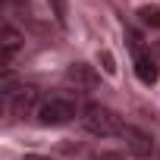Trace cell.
Returning a JSON list of instances; mask_svg holds the SVG:
<instances>
[{
	"mask_svg": "<svg viewBox=\"0 0 160 160\" xmlns=\"http://www.w3.org/2000/svg\"><path fill=\"white\" fill-rule=\"evenodd\" d=\"M82 126L98 138H116V135L122 138V132H126V122L104 104H88L82 110Z\"/></svg>",
	"mask_w": 160,
	"mask_h": 160,
	"instance_id": "6da1fadb",
	"label": "cell"
},
{
	"mask_svg": "<svg viewBox=\"0 0 160 160\" xmlns=\"http://www.w3.org/2000/svg\"><path fill=\"white\" fill-rule=\"evenodd\" d=\"M78 116V101L69 94H53L38 107V122L41 126H66Z\"/></svg>",
	"mask_w": 160,
	"mask_h": 160,
	"instance_id": "7a4b0ae2",
	"label": "cell"
},
{
	"mask_svg": "<svg viewBox=\"0 0 160 160\" xmlns=\"http://www.w3.org/2000/svg\"><path fill=\"white\" fill-rule=\"evenodd\" d=\"M122 138H126V148H129V154H135V157H141V160L154 154V138H151L148 132H141V129H135V126H126Z\"/></svg>",
	"mask_w": 160,
	"mask_h": 160,
	"instance_id": "3957f363",
	"label": "cell"
},
{
	"mask_svg": "<svg viewBox=\"0 0 160 160\" xmlns=\"http://www.w3.org/2000/svg\"><path fill=\"white\" fill-rule=\"evenodd\" d=\"M35 104H38V88H32V85H22V88L10 98L13 116H28V113L35 110Z\"/></svg>",
	"mask_w": 160,
	"mask_h": 160,
	"instance_id": "277c9868",
	"label": "cell"
},
{
	"mask_svg": "<svg viewBox=\"0 0 160 160\" xmlns=\"http://www.w3.org/2000/svg\"><path fill=\"white\" fill-rule=\"evenodd\" d=\"M66 78H69V82H75V88H94V85H98L94 69L85 66V63H72V66L66 69Z\"/></svg>",
	"mask_w": 160,
	"mask_h": 160,
	"instance_id": "5b68a950",
	"label": "cell"
},
{
	"mask_svg": "<svg viewBox=\"0 0 160 160\" xmlns=\"http://www.w3.org/2000/svg\"><path fill=\"white\" fill-rule=\"evenodd\" d=\"M135 75H138V82H144V85H154L157 82V63H154V57H148V53H141V50H135Z\"/></svg>",
	"mask_w": 160,
	"mask_h": 160,
	"instance_id": "8992f818",
	"label": "cell"
},
{
	"mask_svg": "<svg viewBox=\"0 0 160 160\" xmlns=\"http://www.w3.org/2000/svg\"><path fill=\"white\" fill-rule=\"evenodd\" d=\"M19 47H22V35H19L13 25H3V63H7V66L16 60Z\"/></svg>",
	"mask_w": 160,
	"mask_h": 160,
	"instance_id": "52a82bcc",
	"label": "cell"
},
{
	"mask_svg": "<svg viewBox=\"0 0 160 160\" xmlns=\"http://www.w3.org/2000/svg\"><path fill=\"white\" fill-rule=\"evenodd\" d=\"M138 16H141V22H144V25L160 28V7H141V10H138Z\"/></svg>",
	"mask_w": 160,
	"mask_h": 160,
	"instance_id": "ba28073f",
	"label": "cell"
},
{
	"mask_svg": "<svg viewBox=\"0 0 160 160\" xmlns=\"http://www.w3.org/2000/svg\"><path fill=\"white\" fill-rule=\"evenodd\" d=\"M101 60H104V72H116V66H113V57H110V50H104V53H101Z\"/></svg>",
	"mask_w": 160,
	"mask_h": 160,
	"instance_id": "9c48e42d",
	"label": "cell"
},
{
	"mask_svg": "<svg viewBox=\"0 0 160 160\" xmlns=\"http://www.w3.org/2000/svg\"><path fill=\"white\" fill-rule=\"evenodd\" d=\"M53 3H57V19L66 22V7H63V0H53Z\"/></svg>",
	"mask_w": 160,
	"mask_h": 160,
	"instance_id": "30bf717a",
	"label": "cell"
},
{
	"mask_svg": "<svg viewBox=\"0 0 160 160\" xmlns=\"http://www.w3.org/2000/svg\"><path fill=\"white\" fill-rule=\"evenodd\" d=\"M25 160H50V157H41V154H28Z\"/></svg>",
	"mask_w": 160,
	"mask_h": 160,
	"instance_id": "8fae6325",
	"label": "cell"
}]
</instances>
